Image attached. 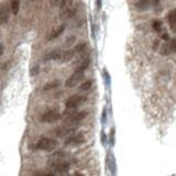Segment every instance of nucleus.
Listing matches in <instances>:
<instances>
[{"label":"nucleus","instance_id":"423d86ee","mask_svg":"<svg viewBox=\"0 0 176 176\" xmlns=\"http://www.w3.org/2000/svg\"><path fill=\"white\" fill-rule=\"evenodd\" d=\"M50 165L51 167L56 171L58 173H66L68 172L70 169V163L66 162V161H63V160H57V161H51L50 162Z\"/></svg>","mask_w":176,"mask_h":176},{"label":"nucleus","instance_id":"2f4dec72","mask_svg":"<svg viewBox=\"0 0 176 176\" xmlns=\"http://www.w3.org/2000/svg\"><path fill=\"white\" fill-rule=\"evenodd\" d=\"M97 2H98V6H99V8H100V6H101V2H100V0H97Z\"/></svg>","mask_w":176,"mask_h":176},{"label":"nucleus","instance_id":"4be33fe9","mask_svg":"<svg viewBox=\"0 0 176 176\" xmlns=\"http://www.w3.org/2000/svg\"><path fill=\"white\" fill-rule=\"evenodd\" d=\"M86 46H87V43H79L75 46V52H82V51H84L86 49Z\"/></svg>","mask_w":176,"mask_h":176},{"label":"nucleus","instance_id":"412c9836","mask_svg":"<svg viewBox=\"0 0 176 176\" xmlns=\"http://www.w3.org/2000/svg\"><path fill=\"white\" fill-rule=\"evenodd\" d=\"M162 21H160V20H154L153 23H152V28L154 29L156 32H161V30H162Z\"/></svg>","mask_w":176,"mask_h":176},{"label":"nucleus","instance_id":"bb28decb","mask_svg":"<svg viewBox=\"0 0 176 176\" xmlns=\"http://www.w3.org/2000/svg\"><path fill=\"white\" fill-rule=\"evenodd\" d=\"M161 37H162L164 41H169V34H167V33H164V34H162V36H161Z\"/></svg>","mask_w":176,"mask_h":176},{"label":"nucleus","instance_id":"c756f323","mask_svg":"<svg viewBox=\"0 0 176 176\" xmlns=\"http://www.w3.org/2000/svg\"><path fill=\"white\" fill-rule=\"evenodd\" d=\"M3 54V46H2V44H0V56Z\"/></svg>","mask_w":176,"mask_h":176},{"label":"nucleus","instance_id":"f03ea898","mask_svg":"<svg viewBox=\"0 0 176 176\" xmlns=\"http://www.w3.org/2000/svg\"><path fill=\"white\" fill-rule=\"evenodd\" d=\"M86 100H87V97H86V96L73 95V96H70V98L65 101V106H66L67 109H75V108H77L79 105L84 104Z\"/></svg>","mask_w":176,"mask_h":176},{"label":"nucleus","instance_id":"dca6fc26","mask_svg":"<svg viewBox=\"0 0 176 176\" xmlns=\"http://www.w3.org/2000/svg\"><path fill=\"white\" fill-rule=\"evenodd\" d=\"M76 11H77V7H66V9L64 10V12L61 14V17L70 18V17H73L74 14L76 13Z\"/></svg>","mask_w":176,"mask_h":176},{"label":"nucleus","instance_id":"b1692460","mask_svg":"<svg viewBox=\"0 0 176 176\" xmlns=\"http://www.w3.org/2000/svg\"><path fill=\"white\" fill-rule=\"evenodd\" d=\"M169 48H171V51L172 52H174L176 53V39H172L171 41H169Z\"/></svg>","mask_w":176,"mask_h":176},{"label":"nucleus","instance_id":"7c9ffc66","mask_svg":"<svg viewBox=\"0 0 176 176\" xmlns=\"http://www.w3.org/2000/svg\"><path fill=\"white\" fill-rule=\"evenodd\" d=\"M61 1H62V0H53V3H54V5H60Z\"/></svg>","mask_w":176,"mask_h":176},{"label":"nucleus","instance_id":"5701e85b","mask_svg":"<svg viewBox=\"0 0 176 176\" xmlns=\"http://www.w3.org/2000/svg\"><path fill=\"white\" fill-rule=\"evenodd\" d=\"M89 58H87V60H85L83 63L79 65V67H78V70H85L88 66H89Z\"/></svg>","mask_w":176,"mask_h":176},{"label":"nucleus","instance_id":"2eb2a0df","mask_svg":"<svg viewBox=\"0 0 176 176\" xmlns=\"http://www.w3.org/2000/svg\"><path fill=\"white\" fill-rule=\"evenodd\" d=\"M10 9H11V12L14 15L19 13V10H20V0H10Z\"/></svg>","mask_w":176,"mask_h":176},{"label":"nucleus","instance_id":"9b49d317","mask_svg":"<svg viewBox=\"0 0 176 176\" xmlns=\"http://www.w3.org/2000/svg\"><path fill=\"white\" fill-rule=\"evenodd\" d=\"M75 56V50H67V51H63L62 56L60 58V62L62 63H66L70 62V60H73V57Z\"/></svg>","mask_w":176,"mask_h":176},{"label":"nucleus","instance_id":"f8f14e48","mask_svg":"<svg viewBox=\"0 0 176 176\" xmlns=\"http://www.w3.org/2000/svg\"><path fill=\"white\" fill-rule=\"evenodd\" d=\"M74 131V129H70V128H57L54 130V134L56 135V137H60V138H62L64 135H67V134L72 133Z\"/></svg>","mask_w":176,"mask_h":176},{"label":"nucleus","instance_id":"0eeeda50","mask_svg":"<svg viewBox=\"0 0 176 176\" xmlns=\"http://www.w3.org/2000/svg\"><path fill=\"white\" fill-rule=\"evenodd\" d=\"M86 139H85L84 134L78 133L75 135H72L70 138H67L65 140V145H68V147H77L80 144H84Z\"/></svg>","mask_w":176,"mask_h":176},{"label":"nucleus","instance_id":"a211bd4d","mask_svg":"<svg viewBox=\"0 0 176 176\" xmlns=\"http://www.w3.org/2000/svg\"><path fill=\"white\" fill-rule=\"evenodd\" d=\"M151 5H153L152 0H139V1L137 2V7L139 8V9H141V10L147 9V8H149Z\"/></svg>","mask_w":176,"mask_h":176},{"label":"nucleus","instance_id":"aec40b11","mask_svg":"<svg viewBox=\"0 0 176 176\" xmlns=\"http://www.w3.org/2000/svg\"><path fill=\"white\" fill-rule=\"evenodd\" d=\"M92 80H86L84 83H82L80 86H79V90L80 92H87V90H89L90 88H92Z\"/></svg>","mask_w":176,"mask_h":176},{"label":"nucleus","instance_id":"9d476101","mask_svg":"<svg viewBox=\"0 0 176 176\" xmlns=\"http://www.w3.org/2000/svg\"><path fill=\"white\" fill-rule=\"evenodd\" d=\"M64 31H65V25H64V24L58 25L57 28H55L51 33H50L49 36H48V40H49V41H52V40H54V39H57L60 35L63 33Z\"/></svg>","mask_w":176,"mask_h":176},{"label":"nucleus","instance_id":"6e6552de","mask_svg":"<svg viewBox=\"0 0 176 176\" xmlns=\"http://www.w3.org/2000/svg\"><path fill=\"white\" fill-rule=\"evenodd\" d=\"M9 13H10V10L7 5L6 3L0 5V24L7 23L9 20Z\"/></svg>","mask_w":176,"mask_h":176},{"label":"nucleus","instance_id":"f257e3e1","mask_svg":"<svg viewBox=\"0 0 176 176\" xmlns=\"http://www.w3.org/2000/svg\"><path fill=\"white\" fill-rule=\"evenodd\" d=\"M34 148L42 151H53L57 148V141L51 138H42L37 141Z\"/></svg>","mask_w":176,"mask_h":176},{"label":"nucleus","instance_id":"c85d7f7f","mask_svg":"<svg viewBox=\"0 0 176 176\" xmlns=\"http://www.w3.org/2000/svg\"><path fill=\"white\" fill-rule=\"evenodd\" d=\"M159 45H160V41L159 40H155L154 41V49L156 50L157 48H159Z\"/></svg>","mask_w":176,"mask_h":176},{"label":"nucleus","instance_id":"39448f33","mask_svg":"<svg viewBox=\"0 0 176 176\" xmlns=\"http://www.w3.org/2000/svg\"><path fill=\"white\" fill-rule=\"evenodd\" d=\"M62 118V114L58 112L57 110H49L45 113H43L41 117V121L42 122H48V123H52V122H56Z\"/></svg>","mask_w":176,"mask_h":176},{"label":"nucleus","instance_id":"a878e982","mask_svg":"<svg viewBox=\"0 0 176 176\" xmlns=\"http://www.w3.org/2000/svg\"><path fill=\"white\" fill-rule=\"evenodd\" d=\"M74 42H75V36H74V35H72L70 37L67 39V41H66V45H70V44H73Z\"/></svg>","mask_w":176,"mask_h":176},{"label":"nucleus","instance_id":"cd10ccee","mask_svg":"<svg viewBox=\"0 0 176 176\" xmlns=\"http://www.w3.org/2000/svg\"><path fill=\"white\" fill-rule=\"evenodd\" d=\"M37 73H39V67H36V68H33V70H32V73H31V75L33 76V75H36Z\"/></svg>","mask_w":176,"mask_h":176},{"label":"nucleus","instance_id":"7ed1b4c3","mask_svg":"<svg viewBox=\"0 0 176 176\" xmlns=\"http://www.w3.org/2000/svg\"><path fill=\"white\" fill-rule=\"evenodd\" d=\"M83 77H84V70H78L77 68V70L70 75V77L67 78V80L65 82V85L68 88H73V87H75L77 84H79V82L83 79Z\"/></svg>","mask_w":176,"mask_h":176},{"label":"nucleus","instance_id":"4468645a","mask_svg":"<svg viewBox=\"0 0 176 176\" xmlns=\"http://www.w3.org/2000/svg\"><path fill=\"white\" fill-rule=\"evenodd\" d=\"M167 21L169 22V24L172 25V29L176 31V9L169 11V14H167Z\"/></svg>","mask_w":176,"mask_h":176},{"label":"nucleus","instance_id":"1a4fd4ad","mask_svg":"<svg viewBox=\"0 0 176 176\" xmlns=\"http://www.w3.org/2000/svg\"><path fill=\"white\" fill-rule=\"evenodd\" d=\"M62 53H63V51H61V50H53L45 55L44 60L45 61H60Z\"/></svg>","mask_w":176,"mask_h":176},{"label":"nucleus","instance_id":"f3484780","mask_svg":"<svg viewBox=\"0 0 176 176\" xmlns=\"http://www.w3.org/2000/svg\"><path fill=\"white\" fill-rule=\"evenodd\" d=\"M66 153L64 152L63 150H57V151H55L53 154H52V156H51V161H57V160H63L64 157L66 156Z\"/></svg>","mask_w":176,"mask_h":176},{"label":"nucleus","instance_id":"6ab92c4d","mask_svg":"<svg viewBox=\"0 0 176 176\" xmlns=\"http://www.w3.org/2000/svg\"><path fill=\"white\" fill-rule=\"evenodd\" d=\"M160 51H161V54L164 55V56H167V55H169V53L172 52V51H171V48H169V45L167 44V43H164V44H162V45L160 46Z\"/></svg>","mask_w":176,"mask_h":176},{"label":"nucleus","instance_id":"20e7f679","mask_svg":"<svg viewBox=\"0 0 176 176\" xmlns=\"http://www.w3.org/2000/svg\"><path fill=\"white\" fill-rule=\"evenodd\" d=\"M88 112L87 111H80V112H74L70 113V116H67V118L65 119V123L67 126H75L78 122H80L82 120H84L87 117Z\"/></svg>","mask_w":176,"mask_h":176},{"label":"nucleus","instance_id":"ddd939ff","mask_svg":"<svg viewBox=\"0 0 176 176\" xmlns=\"http://www.w3.org/2000/svg\"><path fill=\"white\" fill-rule=\"evenodd\" d=\"M61 86V82L56 79V80H52V82H50L48 84H45L43 86V90L44 92H49V90H52V89H55L57 87H60Z\"/></svg>","mask_w":176,"mask_h":176},{"label":"nucleus","instance_id":"393cba45","mask_svg":"<svg viewBox=\"0 0 176 176\" xmlns=\"http://www.w3.org/2000/svg\"><path fill=\"white\" fill-rule=\"evenodd\" d=\"M72 1H73V0H62V1H61V3H60V7H61V9H64V8L68 7Z\"/></svg>","mask_w":176,"mask_h":176}]
</instances>
